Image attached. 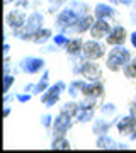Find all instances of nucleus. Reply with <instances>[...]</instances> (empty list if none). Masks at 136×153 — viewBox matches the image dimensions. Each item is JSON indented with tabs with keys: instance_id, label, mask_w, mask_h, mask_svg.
<instances>
[{
	"instance_id": "2f4dec72",
	"label": "nucleus",
	"mask_w": 136,
	"mask_h": 153,
	"mask_svg": "<svg viewBox=\"0 0 136 153\" xmlns=\"http://www.w3.org/2000/svg\"><path fill=\"white\" fill-rule=\"evenodd\" d=\"M109 4L112 5H124V7H131L133 5V0H107Z\"/></svg>"
},
{
	"instance_id": "7c9ffc66",
	"label": "nucleus",
	"mask_w": 136,
	"mask_h": 153,
	"mask_svg": "<svg viewBox=\"0 0 136 153\" xmlns=\"http://www.w3.org/2000/svg\"><path fill=\"white\" fill-rule=\"evenodd\" d=\"M33 95H34V94L24 92V90H22V92H17V94H16V100L19 102V104H27V102L33 99Z\"/></svg>"
},
{
	"instance_id": "423d86ee",
	"label": "nucleus",
	"mask_w": 136,
	"mask_h": 153,
	"mask_svg": "<svg viewBox=\"0 0 136 153\" xmlns=\"http://www.w3.org/2000/svg\"><path fill=\"white\" fill-rule=\"evenodd\" d=\"M27 9H22V7H17L14 5L12 10L7 12L5 16V24H7V29H10L12 33L14 31H19L26 26V21H27Z\"/></svg>"
},
{
	"instance_id": "5701e85b",
	"label": "nucleus",
	"mask_w": 136,
	"mask_h": 153,
	"mask_svg": "<svg viewBox=\"0 0 136 153\" xmlns=\"http://www.w3.org/2000/svg\"><path fill=\"white\" fill-rule=\"evenodd\" d=\"M99 112L104 117H116L117 116V107H116L114 102H104V104L99 105Z\"/></svg>"
},
{
	"instance_id": "7ed1b4c3",
	"label": "nucleus",
	"mask_w": 136,
	"mask_h": 153,
	"mask_svg": "<svg viewBox=\"0 0 136 153\" xmlns=\"http://www.w3.org/2000/svg\"><path fill=\"white\" fill-rule=\"evenodd\" d=\"M133 58L129 48H126L124 44L121 46H111V49L106 55V66H107L111 71H123L128 61Z\"/></svg>"
},
{
	"instance_id": "58836bf2",
	"label": "nucleus",
	"mask_w": 136,
	"mask_h": 153,
	"mask_svg": "<svg viewBox=\"0 0 136 153\" xmlns=\"http://www.w3.org/2000/svg\"><path fill=\"white\" fill-rule=\"evenodd\" d=\"M9 53H10V44L7 43H4V56H9Z\"/></svg>"
},
{
	"instance_id": "412c9836",
	"label": "nucleus",
	"mask_w": 136,
	"mask_h": 153,
	"mask_svg": "<svg viewBox=\"0 0 136 153\" xmlns=\"http://www.w3.org/2000/svg\"><path fill=\"white\" fill-rule=\"evenodd\" d=\"M49 70H44L43 75H41V78H39L38 82H36V85H34V95H41L43 92H46L49 88Z\"/></svg>"
},
{
	"instance_id": "f3484780",
	"label": "nucleus",
	"mask_w": 136,
	"mask_h": 153,
	"mask_svg": "<svg viewBox=\"0 0 136 153\" xmlns=\"http://www.w3.org/2000/svg\"><path fill=\"white\" fill-rule=\"evenodd\" d=\"M94 21H95V16L94 14H85V16H82L77 22L75 29H73V34L77 36H80V34H87L90 33V27H92Z\"/></svg>"
},
{
	"instance_id": "20e7f679",
	"label": "nucleus",
	"mask_w": 136,
	"mask_h": 153,
	"mask_svg": "<svg viewBox=\"0 0 136 153\" xmlns=\"http://www.w3.org/2000/svg\"><path fill=\"white\" fill-rule=\"evenodd\" d=\"M66 90H68V83L65 80H56L54 83L49 85V88L46 92L41 94V102L44 104L46 109H51V107H54V105L60 102L61 94L66 92Z\"/></svg>"
},
{
	"instance_id": "c85d7f7f",
	"label": "nucleus",
	"mask_w": 136,
	"mask_h": 153,
	"mask_svg": "<svg viewBox=\"0 0 136 153\" xmlns=\"http://www.w3.org/2000/svg\"><path fill=\"white\" fill-rule=\"evenodd\" d=\"M16 83V73H4V94L10 92L12 85Z\"/></svg>"
},
{
	"instance_id": "f257e3e1",
	"label": "nucleus",
	"mask_w": 136,
	"mask_h": 153,
	"mask_svg": "<svg viewBox=\"0 0 136 153\" xmlns=\"http://www.w3.org/2000/svg\"><path fill=\"white\" fill-rule=\"evenodd\" d=\"M80 14L75 10V9H71L68 4H66L63 9H61L56 17H54V29H56V33H65L68 36H73V29H75L77 22L80 19Z\"/></svg>"
},
{
	"instance_id": "ddd939ff",
	"label": "nucleus",
	"mask_w": 136,
	"mask_h": 153,
	"mask_svg": "<svg viewBox=\"0 0 136 153\" xmlns=\"http://www.w3.org/2000/svg\"><path fill=\"white\" fill-rule=\"evenodd\" d=\"M92 14L95 16V19H107V21H111V19H114L117 16L116 5L109 4V2H99V4H95Z\"/></svg>"
},
{
	"instance_id": "1a4fd4ad",
	"label": "nucleus",
	"mask_w": 136,
	"mask_h": 153,
	"mask_svg": "<svg viewBox=\"0 0 136 153\" xmlns=\"http://www.w3.org/2000/svg\"><path fill=\"white\" fill-rule=\"evenodd\" d=\"M136 128V117L131 112L124 116H116V129L121 136H129Z\"/></svg>"
},
{
	"instance_id": "473e14b6",
	"label": "nucleus",
	"mask_w": 136,
	"mask_h": 153,
	"mask_svg": "<svg viewBox=\"0 0 136 153\" xmlns=\"http://www.w3.org/2000/svg\"><path fill=\"white\" fill-rule=\"evenodd\" d=\"M14 5L22 7V9H29V5H31V0H16V2H14Z\"/></svg>"
},
{
	"instance_id": "ea45409f",
	"label": "nucleus",
	"mask_w": 136,
	"mask_h": 153,
	"mask_svg": "<svg viewBox=\"0 0 136 153\" xmlns=\"http://www.w3.org/2000/svg\"><path fill=\"white\" fill-rule=\"evenodd\" d=\"M128 138H129L131 141H135V140H136V128H135V131L131 133V134H129V136H128Z\"/></svg>"
},
{
	"instance_id": "72a5a7b5",
	"label": "nucleus",
	"mask_w": 136,
	"mask_h": 153,
	"mask_svg": "<svg viewBox=\"0 0 136 153\" xmlns=\"http://www.w3.org/2000/svg\"><path fill=\"white\" fill-rule=\"evenodd\" d=\"M41 48L44 49V53H53V51H56V49H58V46H56V44H44V46H41Z\"/></svg>"
},
{
	"instance_id": "e433bc0d",
	"label": "nucleus",
	"mask_w": 136,
	"mask_h": 153,
	"mask_svg": "<svg viewBox=\"0 0 136 153\" xmlns=\"http://www.w3.org/2000/svg\"><path fill=\"white\" fill-rule=\"evenodd\" d=\"M16 97V95H12L10 92H7V94H4V104H9V102H10L12 99Z\"/></svg>"
},
{
	"instance_id": "79ce46f5",
	"label": "nucleus",
	"mask_w": 136,
	"mask_h": 153,
	"mask_svg": "<svg viewBox=\"0 0 136 153\" xmlns=\"http://www.w3.org/2000/svg\"><path fill=\"white\" fill-rule=\"evenodd\" d=\"M131 7H133V9L136 10V0H133V5H131Z\"/></svg>"
},
{
	"instance_id": "4c0bfd02",
	"label": "nucleus",
	"mask_w": 136,
	"mask_h": 153,
	"mask_svg": "<svg viewBox=\"0 0 136 153\" xmlns=\"http://www.w3.org/2000/svg\"><path fill=\"white\" fill-rule=\"evenodd\" d=\"M129 43L133 48H136V31H133V33L129 34Z\"/></svg>"
},
{
	"instance_id": "c756f323",
	"label": "nucleus",
	"mask_w": 136,
	"mask_h": 153,
	"mask_svg": "<svg viewBox=\"0 0 136 153\" xmlns=\"http://www.w3.org/2000/svg\"><path fill=\"white\" fill-rule=\"evenodd\" d=\"M53 121H54V117L49 114V112H46V114H43L41 117H39L41 126H43V128H46V129H51V128H53Z\"/></svg>"
},
{
	"instance_id": "393cba45",
	"label": "nucleus",
	"mask_w": 136,
	"mask_h": 153,
	"mask_svg": "<svg viewBox=\"0 0 136 153\" xmlns=\"http://www.w3.org/2000/svg\"><path fill=\"white\" fill-rule=\"evenodd\" d=\"M123 73H124V76L129 78V80L136 78V56H133V58L128 61V65L123 68Z\"/></svg>"
},
{
	"instance_id": "6ab92c4d",
	"label": "nucleus",
	"mask_w": 136,
	"mask_h": 153,
	"mask_svg": "<svg viewBox=\"0 0 136 153\" xmlns=\"http://www.w3.org/2000/svg\"><path fill=\"white\" fill-rule=\"evenodd\" d=\"M117 146H119V143L116 141L109 133L100 134L95 140V148H99V150H117Z\"/></svg>"
},
{
	"instance_id": "4468645a",
	"label": "nucleus",
	"mask_w": 136,
	"mask_h": 153,
	"mask_svg": "<svg viewBox=\"0 0 136 153\" xmlns=\"http://www.w3.org/2000/svg\"><path fill=\"white\" fill-rule=\"evenodd\" d=\"M112 126H116V119L107 121L104 116H100V117H95V119L92 121V133L95 136H100V134H106V133L111 131Z\"/></svg>"
},
{
	"instance_id": "9b49d317",
	"label": "nucleus",
	"mask_w": 136,
	"mask_h": 153,
	"mask_svg": "<svg viewBox=\"0 0 136 153\" xmlns=\"http://www.w3.org/2000/svg\"><path fill=\"white\" fill-rule=\"evenodd\" d=\"M80 76H83L88 82H99V80H102V68H100V65H99L97 61L87 60L83 68H82Z\"/></svg>"
},
{
	"instance_id": "f8f14e48",
	"label": "nucleus",
	"mask_w": 136,
	"mask_h": 153,
	"mask_svg": "<svg viewBox=\"0 0 136 153\" xmlns=\"http://www.w3.org/2000/svg\"><path fill=\"white\" fill-rule=\"evenodd\" d=\"M111 29H112V26H111V22L107 19H95L88 34L94 39H106L107 34L111 33Z\"/></svg>"
},
{
	"instance_id": "c9c22d12",
	"label": "nucleus",
	"mask_w": 136,
	"mask_h": 153,
	"mask_svg": "<svg viewBox=\"0 0 136 153\" xmlns=\"http://www.w3.org/2000/svg\"><path fill=\"white\" fill-rule=\"evenodd\" d=\"M10 112H12V107L9 104H4V117H9V116H10Z\"/></svg>"
},
{
	"instance_id": "aec40b11",
	"label": "nucleus",
	"mask_w": 136,
	"mask_h": 153,
	"mask_svg": "<svg viewBox=\"0 0 136 153\" xmlns=\"http://www.w3.org/2000/svg\"><path fill=\"white\" fill-rule=\"evenodd\" d=\"M51 39H53V31H51L49 27H43L34 34L33 43L38 44V46H44V44L51 43Z\"/></svg>"
},
{
	"instance_id": "39448f33",
	"label": "nucleus",
	"mask_w": 136,
	"mask_h": 153,
	"mask_svg": "<svg viewBox=\"0 0 136 153\" xmlns=\"http://www.w3.org/2000/svg\"><path fill=\"white\" fill-rule=\"evenodd\" d=\"M17 68L27 75H38L46 70V61L41 56H24L17 61Z\"/></svg>"
},
{
	"instance_id": "2eb2a0df",
	"label": "nucleus",
	"mask_w": 136,
	"mask_h": 153,
	"mask_svg": "<svg viewBox=\"0 0 136 153\" xmlns=\"http://www.w3.org/2000/svg\"><path fill=\"white\" fill-rule=\"evenodd\" d=\"M95 119V107H90V105H82L78 102V111L75 114V121L80 123V124H87V123H92Z\"/></svg>"
},
{
	"instance_id": "f704fd0d",
	"label": "nucleus",
	"mask_w": 136,
	"mask_h": 153,
	"mask_svg": "<svg viewBox=\"0 0 136 153\" xmlns=\"http://www.w3.org/2000/svg\"><path fill=\"white\" fill-rule=\"evenodd\" d=\"M34 85H36V83L29 82V83H26V85H24V88H22V90H24V92H31V94H34Z\"/></svg>"
},
{
	"instance_id": "f03ea898",
	"label": "nucleus",
	"mask_w": 136,
	"mask_h": 153,
	"mask_svg": "<svg viewBox=\"0 0 136 153\" xmlns=\"http://www.w3.org/2000/svg\"><path fill=\"white\" fill-rule=\"evenodd\" d=\"M44 27V16L43 12L39 10H33L29 16H27V21H26V26L19 31H14L12 36L21 41H33L34 34L38 33L39 29Z\"/></svg>"
},
{
	"instance_id": "bb28decb",
	"label": "nucleus",
	"mask_w": 136,
	"mask_h": 153,
	"mask_svg": "<svg viewBox=\"0 0 136 153\" xmlns=\"http://www.w3.org/2000/svg\"><path fill=\"white\" fill-rule=\"evenodd\" d=\"M77 111H78V102L75 100H70V102H65L63 105H60V112H65V114H70L75 117Z\"/></svg>"
},
{
	"instance_id": "cd10ccee",
	"label": "nucleus",
	"mask_w": 136,
	"mask_h": 153,
	"mask_svg": "<svg viewBox=\"0 0 136 153\" xmlns=\"http://www.w3.org/2000/svg\"><path fill=\"white\" fill-rule=\"evenodd\" d=\"M68 39H70V36H68V34H65V33H56V34L53 36V39H51V43L56 44L58 48H65L66 43H68Z\"/></svg>"
},
{
	"instance_id": "0eeeda50",
	"label": "nucleus",
	"mask_w": 136,
	"mask_h": 153,
	"mask_svg": "<svg viewBox=\"0 0 136 153\" xmlns=\"http://www.w3.org/2000/svg\"><path fill=\"white\" fill-rule=\"evenodd\" d=\"M82 55L85 56L87 60H94V61H99L106 58V44L102 43V39H87L85 44H83V51Z\"/></svg>"
},
{
	"instance_id": "a211bd4d",
	"label": "nucleus",
	"mask_w": 136,
	"mask_h": 153,
	"mask_svg": "<svg viewBox=\"0 0 136 153\" xmlns=\"http://www.w3.org/2000/svg\"><path fill=\"white\" fill-rule=\"evenodd\" d=\"M88 80H85L83 76L82 78H73L70 83H68V94H70L71 99H78L83 95L85 92V87H87Z\"/></svg>"
},
{
	"instance_id": "dca6fc26",
	"label": "nucleus",
	"mask_w": 136,
	"mask_h": 153,
	"mask_svg": "<svg viewBox=\"0 0 136 153\" xmlns=\"http://www.w3.org/2000/svg\"><path fill=\"white\" fill-rule=\"evenodd\" d=\"M83 44H85V41L82 38H77V36H70V39H68V43H66V46L63 49H65V53L70 58H73V56H80L82 51H83Z\"/></svg>"
},
{
	"instance_id": "4be33fe9",
	"label": "nucleus",
	"mask_w": 136,
	"mask_h": 153,
	"mask_svg": "<svg viewBox=\"0 0 136 153\" xmlns=\"http://www.w3.org/2000/svg\"><path fill=\"white\" fill-rule=\"evenodd\" d=\"M70 148H71V143L66 138V134H63V136H53V140H51V150H70Z\"/></svg>"
},
{
	"instance_id": "9d476101",
	"label": "nucleus",
	"mask_w": 136,
	"mask_h": 153,
	"mask_svg": "<svg viewBox=\"0 0 136 153\" xmlns=\"http://www.w3.org/2000/svg\"><path fill=\"white\" fill-rule=\"evenodd\" d=\"M126 41H129V34H128V31H126V27L123 24L112 26L111 33H109L107 38H106V43H107L109 46H121V44H124Z\"/></svg>"
},
{
	"instance_id": "a19ab883",
	"label": "nucleus",
	"mask_w": 136,
	"mask_h": 153,
	"mask_svg": "<svg viewBox=\"0 0 136 153\" xmlns=\"http://www.w3.org/2000/svg\"><path fill=\"white\" fill-rule=\"evenodd\" d=\"M5 2V5H9V4H12V2H16V0H4Z\"/></svg>"
},
{
	"instance_id": "a878e982",
	"label": "nucleus",
	"mask_w": 136,
	"mask_h": 153,
	"mask_svg": "<svg viewBox=\"0 0 136 153\" xmlns=\"http://www.w3.org/2000/svg\"><path fill=\"white\" fill-rule=\"evenodd\" d=\"M70 0H48V12L49 14H58Z\"/></svg>"
},
{
	"instance_id": "b1692460",
	"label": "nucleus",
	"mask_w": 136,
	"mask_h": 153,
	"mask_svg": "<svg viewBox=\"0 0 136 153\" xmlns=\"http://www.w3.org/2000/svg\"><path fill=\"white\" fill-rule=\"evenodd\" d=\"M68 5L71 9H75L80 16H85V14H90V7H88L87 2H83V0H70L68 2Z\"/></svg>"
},
{
	"instance_id": "6e6552de",
	"label": "nucleus",
	"mask_w": 136,
	"mask_h": 153,
	"mask_svg": "<svg viewBox=\"0 0 136 153\" xmlns=\"http://www.w3.org/2000/svg\"><path fill=\"white\" fill-rule=\"evenodd\" d=\"M75 123L77 121H75L73 116L65 114V112H58V116H56L54 121H53V128H51L53 136H63V134H66Z\"/></svg>"
}]
</instances>
